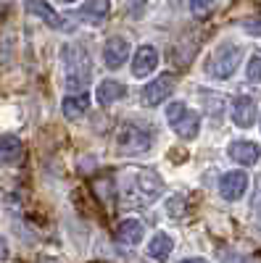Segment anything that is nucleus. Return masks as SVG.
<instances>
[{
  "instance_id": "f257e3e1",
  "label": "nucleus",
  "mask_w": 261,
  "mask_h": 263,
  "mask_svg": "<svg viewBox=\"0 0 261 263\" xmlns=\"http://www.w3.org/2000/svg\"><path fill=\"white\" fill-rule=\"evenodd\" d=\"M161 190H164L161 177L153 168H148V166L129 168V171L121 174V179H119V197H121V203L129 205V208L150 205L161 195Z\"/></svg>"
},
{
  "instance_id": "f03ea898",
  "label": "nucleus",
  "mask_w": 261,
  "mask_h": 263,
  "mask_svg": "<svg viewBox=\"0 0 261 263\" xmlns=\"http://www.w3.org/2000/svg\"><path fill=\"white\" fill-rule=\"evenodd\" d=\"M61 61H63L66 87H72V90H82L84 84H90L93 58H90V53L84 50V45H79V42H69V45H63Z\"/></svg>"
},
{
  "instance_id": "7ed1b4c3",
  "label": "nucleus",
  "mask_w": 261,
  "mask_h": 263,
  "mask_svg": "<svg viewBox=\"0 0 261 263\" xmlns=\"http://www.w3.org/2000/svg\"><path fill=\"white\" fill-rule=\"evenodd\" d=\"M153 147V132L143 121H124L116 132V153L121 156H140Z\"/></svg>"
},
{
  "instance_id": "20e7f679",
  "label": "nucleus",
  "mask_w": 261,
  "mask_h": 263,
  "mask_svg": "<svg viewBox=\"0 0 261 263\" xmlns=\"http://www.w3.org/2000/svg\"><path fill=\"white\" fill-rule=\"evenodd\" d=\"M240 61H243V48L235 45V42H224V45H219L214 50V55L208 58V74L214 79H230L237 71Z\"/></svg>"
},
{
  "instance_id": "39448f33",
  "label": "nucleus",
  "mask_w": 261,
  "mask_h": 263,
  "mask_svg": "<svg viewBox=\"0 0 261 263\" xmlns=\"http://www.w3.org/2000/svg\"><path fill=\"white\" fill-rule=\"evenodd\" d=\"M174 92V74H161L143 90V103L145 105H161L169 95Z\"/></svg>"
},
{
  "instance_id": "423d86ee",
  "label": "nucleus",
  "mask_w": 261,
  "mask_h": 263,
  "mask_svg": "<svg viewBox=\"0 0 261 263\" xmlns=\"http://www.w3.org/2000/svg\"><path fill=\"white\" fill-rule=\"evenodd\" d=\"M246 190H248V174L246 171H230L219 179V195L230 203L240 200V197L246 195Z\"/></svg>"
},
{
  "instance_id": "0eeeda50",
  "label": "nucleus",
  "mask_w": 261,
  "mask_h": 263,
  "mask_svg": "<svg viewBox=\"0 0 261 263\" xmlns=\"http://www.w3.org/2000/svg\"><path fill=\"white\" fill-rule=\"evenodd\" d=\"M232 121H235L237 126H243V129L253 126V121H256V98H251V95H237V98L232 100Z\"/></svg>"
},
{
  "instance_id": "6e6552de",
  "label": "nucleus",
  "mask_w": 261,
  "mask_h": 263,
  "mask_svg": "<svg viewBox=\"0 0 261 263\" xmlns=\"http://www.w3.org/2000/svg\"><path fill=\"white\" fill-rule=\"evenodd\" d=\"M156 66H159V53L156 48H150V45H140L135 58H132V74L137 79L148 77V74H153L156 71Z\"/></svg>"
},
{
  "instance_id": "1a4fd4ad",
  "label": "nucleus",
  "mask_w": 261,
  "mask_h": 263,
  "mask_svg": "<svg viewBox=\"0 0 261 263\" xmlns=\"http://www.w3.org/2000/svg\"><path fill=\"white\" fill-rule=\"evenodd\" d=\"M227 153H230V158H232L235 163H240V166H253V163L261 158L258 145L251 142V140H235V142L227 147Z\"/></svg>"
},
{
  "instance_id": "9d476101",
  "label": "nucleus",
  "mask_w": 261,
  "mask_h": 263,
  "mask_svg": "<svg viewBox=\"0 0 261 263\" xmlns=\"http://www.w3.org/2000/svg\"><path fill=\"white\" fill-rule=\"evenodd\" d=\"M129 55V42L124 37H111L106 42L103 48V63L108 66V69H119V66L127 61Z\"/></svg>"
},
{
  "instance_id": "9b49d317",
  "label": "nucleus",
  "mask_w": 261,
  "mask_h": 263,
  "mask_svg": "<svg viewBox=\"0 0 261 263\" xmlns=\"http://www.w3.org/2000/svg\"><path fill=\"white\" fill-rule=\"evenodd\" d=\"M143 237H145L143 221H137V218H124V221H119V227H116V239H119L121 245L135 248V245H140Z\"/></svg>"
},
{
  "instance_id": "f8f14e48",
  "label": "nucleus",
  "mask_w": 261,
  "mask_h": 263,
  "mask_svg": "<svg viewBox=\"0 0 261 263\" xmlns=\"http://www.w3.org/2000/svg\"><path fill=\"white\" fill-rule=\"evenodd\" d=\"M27 11H29V13H34V16H40V18L45 21L48 27H53V29L72 32V24H66V18H63L61 13H56L48 3H27Z\"/></svg>"
},
{
  "instance_id": "ddd939ff",
  "label": "nucleus",
  "mask_w": 261,
  "mask_h": 263,
  "mask_svg": "<svg viewBox=\"0 0 261 263\" xmlns=\"http://www.w3.org/2000/svg\"><path fill=\"white\" fill-rule=\"evenodd\" d=\"M108 11H111V6H108L106 0H90V3H84V6L77 8V16L82 21H87V24L98 27V24H103V21H106Z\"/></svg>"
},
{
  "instance_id": "4468645a",
  "label": "nucleus",
  "mask_w": 261,
  "mask_h": 263,
  "mask_svg": "<svg viewBox=\"0 0 261 263\" xmlns=\"http://www.w3.org/2000/svg\"><path fill=\"white\" fill-rule=\"evenodd\" d=\"M87 108H90V98H87L84 92H77V95H66L61 103V111L63 116H66L69 121H77L87 114Z\"/></svg>"
},
{
  "instance_id": "2eb2a0df",
  "label": "nucleus",
  "mask_w": 261,
  "mask_h": 263,
  "mask_svg": "<svg viewBox=\"0 0 261 263\" xmlns=\"http://www.w3.org/2000/svg\"><path fill=\"white\" fill-rule=\"evenodd\" d=\"M124 92H127L124 82H119V79H106V82H100V84H98L95 98H98V103H100V105H111L114 100L124 98Z\"/></svg>"
},
{
  "instance_id": "dca6fc26",
  "label": "nucleus",
  "mask_w": 261,
  "mask_h": 263,
  "mask_svg": "<svg viewBox=\"0 0 261 263\" xmlns=\"http://www.w3.org/2000/svg\"><path fill=\"white\" fill-rule=\"evenodd\" d=\"M21 158V140L16 135H0V166H11Z\"/></svg>"
},
{
  "instance_id": "f3484780",
  "label": "nucleus",
  "mask_w": 261,
  "mask_h": 263,
  "mask_svg": "<svg viewBox=\"0 0 261 263\" xmlns=\"http://www.w3.org/2000/svg\"><path fill=\"white\" fill-rule=\"evenodd\" d=\"M171 248H174L171 237H169V234H164V232H159L153 239H150V245H148V255L153 258V260H159V263H164V260H169Z\"/></svg>"
},
{
  "instance_id": "a211bd4d",
  "label": "nucleus",
  "mask_w": 261,
  "mask_h": 263,
  "mask_svg": "<svg viewBox=\"0 0 261 263\" xmlns=\"http://www.w3.org/2000/svg\"><path fill=\"white\" fill-rule=\"evenodd\" d=\"M198 126H201V116L195 111H187L177 124H174V132H177L182 140H193L195 135H198Z\"/></svg>"
},
{
  "instance_id": "6ab92c4d",
  "label": "nucleus",
  "mask_w": 261,
  "mask_h": 263,
  "mask_svg": "<svg viewBox=\"0 0 261 263\" xmlns=\"http://www.w3.org/2000/svg\"><path fill=\"white\" fill-rule=\"evenodd\" d=\"M246 77H248L251 82H261V50H256V53L251 55V61H248V66H246Z\"/></svg>"
},
{
  "instance_id": "aec40b11",
  "label": "nucleus",
  "mask_w": 261,
  "mask_h": 263,
  "mask_svg": "<svg viewBox=\"0 0 261 263\" xmlns=\"http://www.w3.org/2000/svg\"><path fill=\"white\" fill-rule=\"evenodd\" d=\"M187 111H190V108H187L185 103H180V100H177V103H169V105H166V119H169V124L174 126Z\"/></svg>"
},
{
  "instance_id": "412c9836",
  "label": "nucleus",
  "mask_w": 261,
  "mask_h": 263,
  "mask_svg": "<svg viewBox=\"0 0 261 263\" xmlns=\"http://www.w3.org/2000/svg\"><path fill=\"white\" fill-rule=\"evenodd\" d=\"M182 208H185V197H182V195H174L171 200L166 203L169 216H180V213H182Z\"/></svg>"
},
{
  "instance_id": "4be33fe9",
  "label": "nucleus",
  "mask_w": 261,
  "mask_h": 263,
  "mask_svg": "<svg viewBox=\"0 0 261 263\" xmlns=\"http://www.w3.org/2000/svg\"><path fill=\"white\" fill-rule=\"evenodd\" d=\"M190 8H193V13H195V16H206V13L214 8V3H201V0H193Z\"/></svg>"
},
{
  "instance_id": "5701e85b",
  "label": "nucleus",
  "mask_w": 261,
  "mask_h": 263,
  "mask_svg": "<svg viewBox=\"0 0 261 263\" xmlns=\"http://www.w3.org/2000/svg\"><path fill=\"white\" fill-rule=\"evenodd\" d=\"M258 184H261V179H258ZM253 216H256V221H258V227H261V187H258V192H256V197H253Z\"/></svg>"
},
{
  "instance_id": "b1692460",
  "label": "nucleus",
  "mask_w": 261,
  "mask_h": 263,
  "mask_svg": "<svg viewBox=\"0 0 261 263\" xmlns=\"http://www.w3.org/2000/svg\"><path fill=\"white\" fill-rule=\"evenodd\" d=\"M243 29L251 34H261V21H243Z\"/></svg>"
},
{
  "instance_id": "393cba45",
  "label": "nucleus",
  "mask_w": 261,
  "mask_h": 263,
  "mask_svg": "<svg viewBox=\"0 0 261 263\" xmlns=\"http://www.w3.org/2000/svg\"><path fill=\"white\" fill-rule=\"evenodd\" d=\"M8 260V242H6V237H0V263Z\"/></svg>"
},
{
  "instance_id": "a878e982",
  "label": "nucleus",
  "mask_w": 261,
  "mask_h": 263,
  "mask_svg": "<svg viewBox=\"0 0 261 263\" xmlns=\"http://www.w3.org/2000/svg\"><path fill=\"white\" fill-rule=\"evenodd\" d=\"M180 263H208V260H203V258H185V260H180Z\"/></svg>"
}]
</instances>
